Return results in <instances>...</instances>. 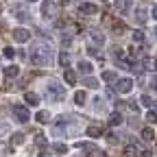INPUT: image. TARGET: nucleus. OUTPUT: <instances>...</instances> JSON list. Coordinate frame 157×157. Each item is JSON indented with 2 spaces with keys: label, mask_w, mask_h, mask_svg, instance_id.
Segmentation results:
<instances>
[{
  "label": "nucleus",
  "mask_w": 157,
  "mask_h": 157,
  "mask_svg": "<svg viewBox=\"0 0 157 157\" xmlns=\"http://www.w3.org/2000/svg\"><path fill=\"white\" fill-rule=\"evenodd\" d=\"M29 59H31V63H35V66H50L52 63L50 46H35V48H31Z\"/></svg>",
  "instance_id": "obj_1"
},
{
  "label": "nucleus",
  "mask_w": 157,
  "mask_h": 157,
  "mask_svg": "<svg viewBox=\"0 0 157 157\" xmlns=\"http://www.w3.org/2000/svg\"><path fill=\"white\" fill-rule=\"evenodd\" d=\"M13 116L17 118V122H29L31 120V111L26 105H15L13 107Z\"/></svg>",
  "instance_id": "obj_2"
},
{
  "label": "nucleus",
  "mask_w": 157,
  "mask_h": 157,
  "mask_svg": "<svg viewBox=\"0 0 157 157\" xmlns=\"http://www.w3.org/2000/svg\"><path fill=\"white\" fill-rule=\"evenodd\" d=\"M131 90H133V81H131V78H118V81H116V92L129 94Z\"/></svg>",
  "instance_id": "obj_3"
},
{
  "label": "nucleus",
  "mask_w": 157,
  "mask_h": 157,
  "mask_svg": "<svg viewBox=\"0 0 157 157\" xmlns=\"http://www.w3.org/2000/svg\"><path fill=\"white\" fill-rule=\"evenodd\" d=\"M13 39H15V42H20V44H26L29 39H31L29 29H15V31H13Z\"/></svg>",
  "instance_id": "obj_4"
},
{
  "label": "nucleus",
  "mask_w": 157,
  "mask_h": 157,
  "mask_svg": "<svg viewBox=\"0 0 157 157\" xmlns=\"http://www.w3.org/2000/svg\"><path fill=\"white\" fill-rule=\"evenodd\" d=\"M48 90L55 94V101H57V98H63V87L59 85L57 81H50V83H48Z\"/></svg>",
  "instance_id": "obj_5"
},
{
  "label": "nucleus",
  "mask_w": 157,
  "mask_h": 157,
  "mask_svg": "<svg viewBox=\"0 0 157 157\" xmlns=\"http://www.w3.org/2000/svg\"><path fill=\"white\" fill-rule=\"evenodd\" d=\"M78 11L85 13V15H94L98 9H96V5H92V2H81V5H78Z\"/></svg>",
  "instance_id": "obj_6"
},
{
  "label": "nucleus",
  "mask_w": 157,
  "mask_h": 157,
  "mask_svg": "<svg viewBox=\"0 0 157 157\" xmlns=\"http://www.w3.org/2000/svg\"><path fill=\"white\" fill-rule=\"evenodd\" d=\"M24 101H26V105L37 107V105H39V96H37L35 92H26V94H24Z\"/></svg>",
  "instance_id": "obj_7"
},
{
  "label": "nucleus",
  "mask_w": 157,
  "mask_h": 157,
  "mask_svg": "<svg viewBox=\"0 0 157 157\" xmlns=\"http://www.w3.org/2000/svg\"><path fill=\"white\" fill-rule=\"evenodd\" d=\"M35 120H37L39 124H48V122H50V113H48L46 109H44V111H37V113H35Z\"/></svg>",
  "instance_id": "obj_8"
},
{
  "label": "nucleus",
  "mask_w": 157,
  "mask_h": 157,
  "mask_svg": "<svg viewBox=\"0 0 157 157\" xmlns=\"http://www.w3.org/2000/svg\"><path fill=\"white\" fill-rule=\"evenodd\" d=\"M63 81H66L68 85H74V83H76V72H74V70H68V68H66V74H63Z\"/></svg>",
  "instance_id": "obj_9"
},
{
  "label": "nucleus",
  "mask_w": 157,
  "mask_h": 157,
  "mask_svg": "<svg viewBox=\"0 0 157 157\" xmlns=\"http://www.w3.org/2000/svg\"><path fill=\"white\" fill-rule=\"evenodd\" d=\"M101 78H103V81H109V83H113V81H118V74H116L113 70H105V72L101 74Z\"/></svg>",
  "instance_id": "obj_10"
},
{
  "label": "nucleus",
  "mask_w": 157,
  "mask_h": 157,
  "mask_svg": "<svg viewBox=\"0 0 157 157\" xmlns=\"http://www.w3.org/2000/svg\"><path fill=\"white\" fill-rule=\"evenodd\" d=\"M113 5L118 11H127V9H131V0H113Z\"/></svg>",
  "instance_id": "obj_11"
},
{
  "label": "nucleus",
  "mask_w": 157,
  "mask_h": 157,
  "mask_svg": "<svg viewBox=\"0 0 157 157\" xmlns=\"http://www.w3.org/2000/svg\"><path fill=\"white\" fill-rule=\"evenodd\" d=\"M92 63L90 61H78V72H83V74H92Z\"/></svg>",
  "instance_id": "obj_12"
},
{
  "label": "nucleus",
  "mask_w": 157,
  "mask_h": 157,
  "mask_svg": "<svg viewBox=\"0 0 157 157\" xmlns=\"http://www.w3.org/2000/svg\"><path fill=\"white\" fill-rule=\"evenodd\" d=\"M140 155H142V151L137 146H127V151H124V157H140Z\"/></svg>",
  "instance_id": "obj_13"
},
{
  "label": "nucleus",
  "mask_w": 157,
  "mask_h": 157,
  "mask_svg": "<svg viewBox=\"0 0 157 157\" xmlns=\"http://www.w3.org/2000/svg\"><path fill=\"white\" fill-rule=\"evenodd\" d=\"M42 15H44V17H50V15H52V2H48V0H46V2H42Z\"/></svg>",
  "instance_id": "obj_14"
},
{
  "label": "nucleus",
  "mask_w": 157,
  "mask_h": 157,
  "mask_svg": "<svg viewBox=\"0 0 157 157\" xmlns=\"http://www.w3.org/2000/svg\"><path fill=\"white\" fill-rule=\"evenodd\" d=\"M85 101H87V96H85V92H83V90L74 94V103H76L78 107H81V105H85Z\"/></svg>",
  "instance_id": "obj_15"
},
{
  "label": "nucleus",
  "mask_w": 157,
  "mask_h": 157,
  "mask_svg": "<svg viewBox=\"0 0 157 157\" xmlns=\"http://www.w3.org/2000/svg\"><path fill=\"white\" fill-rule=\"evenodd\" d=\"M142 140H146V142H151V140H155V131H153L151 127H146V129H142Z\"/></svg>",
  "instance_id": "obj_16"
},
{
  "label": "nucleus",
  "mask_w": 157,
  "mask_h": 157,
  "mask_svg": "<svg viewBox=\"0 0 157 157\" xmlns=\"http://www.w3.org/2000/svg\"><path fill=\"white\" fill-rule=\"evenodd\" d=\"M92 39H94V44H96V46H103V44H105V35H103V33H98V31L92 33Z\"/></svg>",
  "instance_id": "obj_17"
},
{
  "label": "nucleus",
  "mask_w": 157,
  "mask_h": 157,
  "mask_svg": "<svg viewBox=\"0 0 157 157\" xmlns=\"http://www.w3.org/2000/svg\"><path fill=\"white\" fill-rule=\"evenodd\" d=\"M59 66H61V68L70 66V55L68 52H59Z\"/></svg>",
  "instance_id": "obj_18"
},
{
  "label": "nucleus",
  "mask_w": 157,
  "mask_h": 157,
  "mask_svg": "<svg viewBox=\"0 0 157 157\" xmlns=\"http://www.w3.org/2000/svg\"><path fill=\"white\" fill-rule=\"evenodd\" d=\"M87 135L90 137H101L103 135V129L101 127H87Z\"/></svg>",
  "instance_id": "obj_19"
},
{
  "label": "nucleus",
  "mask_w": 157,
  "mask_h": 157,
  "mask_svg": "<svg viewBox=\"0 0 157 157\" xmlns=\"http://www.w3.org/2000/svg\"><path fill=\"white\" fill-rule=\"evenodd\" d=\"M111 29H113L116 33H124L127 24H124V22H120V20H113V24H111Z\"/></svg>",
  "instance_id": "obj_20"
},
{
  "label": "nucleus",
  "mask_w": 157,
  "mask_h": 157,
  "mask_svg": "<svg viewBox=\"0 0 157 157\" xmlns=\"http://www.w3.org/2000/svg\"><path fill=\"white\" fill-rule=\"evenodd\" d=\"M5 74H7V78H13V76L20 74V68H17V66H9V68L5 70Z\"/></svg>",
  "instance_id": "obj_21"
},
{
  "label": "nucleus",
  "mask_w": 157,
  "mask_h": 157,
  "mask_svg": "<svg viewBox=\"0 0 157 157\" xmlns=\"http://www.w3.org/2000/svg\"><path fill=\"white\" fill-rule=\"evenodd\" d=\"M109 124H111V127H118V124H122V116H120V113H113V116L109 118Z\"/></svg>",
  "instance_id": "obj_22"
},
{
  "label": "nucleus",
  "mask_w": 157,
  "mask_h": 157,
  "mask_svg": "<svg viewBox=\"0 0 157 157\" xmlns=\"http://www.w3.org/2000/svg\"><path fill=\"white\" fill-rule=\"evenodd\" d=\"M131 37H133V42H135V44H142V42H144V33H142V31H133Z\"/></svg>",
  "instance_id": "obj_23"
},
{
  "label": "nucleus",
  "mask_w": 157,
  "mask_h": 157,
  "mask_svg": "<svg viewBox=\"0 0 157 157\" xmlns=\"http://www.w3.org/2000/svg\"><path fill=\"white\" fill-rule=\"evenodd\" d=\"M24 142V135L22 133H13L11 135V144H22Z\"/></svg>",
  "instance_id": "obj_24"
},
{
  "label": "nucleus",
  "mask_w": 157,
  "mask_h": 157,
  "mask_svg": "<svg viewBox=\"0 0 157 157\" xmlns=\"http://www.w3.org/2000/svg\"><path fill=\"white\" fill-rule=\"evenodd\" d=\"M83 85H85V87H98V81H96V78H92V76H87L85 81H83Z\"/></svg>",
  "instance_id": "obj_25"
},
{
  "label": "nucleus",
  "mask_w": 157,
  "mask_h": 157,
  "mask_svg": "<svg viewBox=\"0 0 157 157\" xmlns=\"http://www.w3.org/2000/svg\"><path fill=\"white\" fill-rule=\"evenodd\" d=\"M52 148H55L57 153H61V155H63V153H68V146H66V144H61V142H57Z\"/></svg>",
  "instance_id": "obj_26"
},
{
  "label": "nucleus",
  "mask_w": 157,
  "mask_h": 157,
  "mask_svg": "<svg viewBox=\"0 0 157 157\" xmlns=\"http://www.w3.org/2000/svg\"><path fill=\"white\" fill-rule=\"evenodd\" d=\"M146 120H148V122H157V111L148 109V111H146Z\"/></svg>",
  "instance_id": "obj_27"
},
{
  "label": "nucleus",
  "mask_w": 157,
  "mask_h": 157,
  "mask_svg": "<svg viewBox=\"0 0 157 157\" xmlns=\"http://www.w3.org/2000/svg\"><path fill=\"white\" fill-rule=\"evenodd\" d=\"M146 68L153 70V72H157V59H146Z\"/></svg>",
  "instance_id": "obj_28"
},
{
  "label": "nucleus",
  "mask_w": 157,
  "mask_h": 157,
  "mask_svg": "<svg viewBox=\"0 0 157 157\" xmlns=\"http://www.w3.org/2000/svg\"><path fill=\"white\" fill-rule=\"evenodd\" d=\"M135 17H137V22H146V13H144V9H137V11H135Z\"/></svg>",
  "instance_id": "obj_29"
},
{
  "label": "nucleus",
  "mask_w": 157,
  "mask_h": 157,
  "mask_svg": "<svg viewBox=\"0 0 157 157\" xmlns=\"http://www.w3.org/2000/svg\"><path fill=\"white\" fill-rule=\"evenodd\" d=\"M140 98H142V105H144V107H151V105H153V98H151L148 94H144V96H140Z\"/></svg>",
  "instance_id": "obj_30"
},
{
  "label": "nucleus",
  "mask_w": 157,
  "mask_h": 157,
  "mask_svg": "<svg viewBox=\"0 0 157 157\" xmlns=\"http://www.w3.org/2000/svg\"><path fill=\"white\" fill-rule=\"evenodd\" d=\"M5 57H9V59H13V57H15V50H13L11 46H7V48H5Z\"/></svg>",
  "instance_id": "obj_31"
},
{
  "label": "nucleus",
  "mask_w": 157,
  "mask_h": 157,
  "mask_svg": "<svg viewBox=\"0 0 157 157\" xmlns=\"http://www.w3.org/2000/svg\"><path fill=\"white\" fill-rule=\"evenodd\" d=\"M129 68H133V70H135V72H137V74H140V72H142V70H144V68H142V66H140V63H137V61H131V66H129Z\"/></svg>",
  "instance_id": "obj_32"
},
{
  "label": "nucleus",
  "mask_w": 157,
  "mask_h": 157,
  "mask_svg": "<svg viewBox=\"0 0 157 157\" xmlns=\"http://www.w3.org/2000/svg\"><path fill=\"white\" fill-rule=\"evenodd\" d=\"M111 55H113L116 59H122V50H120V48H113V50H111Z\"/></svg>",
  "instance_id": "obj_33"
},
{
  "label": "nucleus",
  "mask_w": 157,
  "mask_h": 157,
  "mask_svg": "<svg viewBox=\"0 0 157 157\" xmlns=\"http://www.w3.org/2000/svg\"><path fill=\"white\" fill-rule=\"evenodd\" d=\"M37 155H39V157H48V148H46V144L39 148V153H37Z\"/></svg>",
  "instance_id": "obj_34"
},
{
  "label": "nucleus",
  "mask_w": 157,
  "mask_h": 157,
  "mask_svg": "<svg viewBox=\"0 0 157 157\" xmlns=\"http://www.w3.org/2000/svg\"><path fill=\"white\" fill-rule=\"evenodd\" d=\"M35 142H37V144H42V142H46V140H44V135H42V133H37V135H35Z\"/></svg>",
  "instance_id": "obj_35"
},
{
  "label": "nucleus",
  "mask_w": 157,
  "mask_h": 157,
  "mask_svg": "<svg viewBox=\"0 0 157 157\" xmlns=\"http://www.w3.org/2000/svg\"><path fill=\"white\" fill-rule=\"evenodd\" d=\"M61 42H63V46H70V42H72V39H70V35H63V39H61Z\"/></svg>",
  "instance_id": "obj_36"
},
{
  "label": "nucleus",
  "mask_w": 157,
  "mask_h": 157,
  "mask_svg": "<svg viewBox=\"0 0 157 157\" xmlns=\"http://www.w3.org/2000/svg\"><path fill=\"white\" fill-rule=\"evenodd\" d=\"M151 15H153V17H155V20H157V5H155V7H153V9H151Z\"/></svg>",
  "instance_id": "obj_37"
},
{
  "label": "nucleus",
  "mask_w": 157,
  "mask_h": 157,
  "mask_svg": "<svg viewBox=\"0 0 157 157\" xmlns=\"http://www.w3.org/2000/svg\"><path fill=\"white\" fill-rule=\"evenodd\" d=\"M140 157H151V151H142V155Z\"/></svg>",
  "instance_id": "obj_38"
},
{
  "label": "nucleus",
  "mask_w": 157,
  "mask_h": 157,
  "mask_svg": "<svg viewBox=\"0 0 157 157\" xmlns=\"http://www.w3.org/2000/svg\"><path fill=\"white\" fill-rule=\"evenodd\" d=\"M2 133H7V127H5V124H0V135H2Z\"/></svg>",
  "instance_id": "obj_39"
},
{
  "label": "nucleus",
  "mask_w": 157,
  "mask_h": 157,
  "mask_svg": "<svg viewBox=\"0 0 157 157\" xmlns=\"http://www.w3.org/2000/svg\"><path fill=\"white\" fill-rule=\"evenodd\" d=\"M153 87H155V90H157V76H155V78H153Z\"/></svg>",
  "instance_id": "obj_40"
},
{
  "label": "nucleus",
  "mask_w": 157,
  "mask_h": 157,
  "mask_svg": "<svg viewBox=\"0 0 157 157\" xmlns=\"http://www.w3.org/2000/svg\"><path fill=\"white\" fill-rule=\"evenodd\" d=\"M101 2H109V0H101Z\"/></svg>",
  "instance_id": "obj_41"
},
{
  "label": "nucleus",
  "mask_w": 157,
  "mask_h": 157,
  "mask_svg": "<svg viewBox=\"0 0 157 157\" xmlns=\"http://www.w3.org/2000/svg\"><path fill=\"white\" fill-rule=\"evenodd\" d=\"M0 13H2V5H0Z\"/></svg>",
  "instance_id": "obj_42"
},
{
  "label": "nucleus",
  "mask_w": 157,
  "mask_h": 157,
  "mask_svg": "<svg viewBox=\"0 0 157 157\" xmlns=\"http://www.w3.org/2000/svg\"><path fill=\"white\" fill-rule=\"evenodd\" d=\"M29 2H37V0H29Z\"/></svg>",
  "instance_id": "obj_43"
},
{
  "label": "nucleus",
  "mask_w": 157,
  "mask_h": 157,
  "mask_svg": "<svg viewBox=\"0 0 157 157\" xmlns=\"http://www.w3.org/2000/svg\"><path fill=\"white\" fill-rule=\"evenodd\" d=\"M155 35H157V26H155Z\"/></svg>",
  "instance_id": "obj_44"
},
{
  "label": "nucleus",
  "mask_w": 157,
  "mask_h": 157,
  "mask_svg": "<svg viewBox=\"0 0 157 157\" xmlns=\"http://www.w3.org/2000/svg\"><path fill=\"white\" fill-rule=\"evenodd\" d=\"M101 157H105V155H101Z\"/></svg>",
  "instance_id": "obj_45"
}]
</instances>
